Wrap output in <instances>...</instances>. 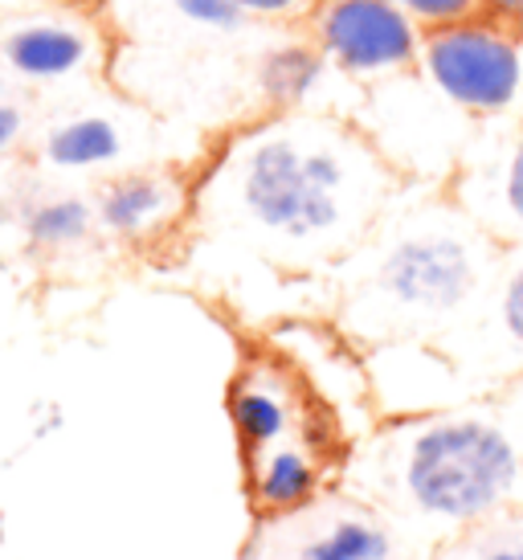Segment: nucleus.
<instances>
[{"label": "nucleus", "mask_w": 523, "mask_h": 560, "mask_svg": "<svg viewBox=\"0 0 523 560\" xmlns=\"http://www.w3.org/2000/svg\"><path fill=\"white\" fill-rule=\"evenodd\" d=\"M393 160L356 127L282 110L233 143L213 185L209 213L266 262H348L397 205Z\"/></svg>", "instance_id": "f257e3e1"}, {"label": "nucleus", "mask_w": 523, "mask_h": 560, "mask_svg": "<svg viewBox=\"0 0 523 560\" xmlns=\"http://www.w3.org/2000/svg\"><path fill=\"white\" fill-rule=\"evenodd\" d=\"M348 491L438 548L483 520L523 508V442L491 397L388 421L364 442Z\"/></svg>", "instance_id": "f03ea898"}, {"label": "nucleus", "mask_w": 523, "mask_h": 560, "mask_svg": "<svg viewBox=\"0 0 523 560\" xmlns=\"http://www.w3.org/2000/svg\"><path fill=\"white\" fill-rule=\"evenodd\" d=\"M503 254L450 192L393 205L348 258L344 319L364 340L450 348L483 312Z\"/></svg>", "instance_id": "7ed1b4c3"}, {"label": "nucleus", "mask_w": 523, "mask_h": 560, "mask_svg": "<svg viewBox=\"0 0 523 560\" xmlns=\"http://www.w3.org/2000/svg\"><path fill=\"white\" fill-rule=\"evenodd\" d=\"M417 74L466 119L491 124L523 115V33L495 16L430 30L421 42Z\"/></svg>", "instance_id": "20e7f679"}, {"label": "nucleus", "mask_w": 523, "mask_h": 560, "mask_svg": "<svg viewBox=\"0 0 523 560\" xmlns=\"http://www.w3.org/2000/svg\"><path fill=\"white\" fill-rule=\"evenodd\" d=\"M237 560H430V548L344 487L324 491L303 512L258 520Z\"/></svg>", "instance_id": "39448f33"}, {"label": "nucleus", "mask_w": 523, "mask_h": 560, "mask_svg": "<svg viewBox=\"0 0 523 560\" xmlns=\"http://www.w3.org/2000/svg\"><path fill=\"white\" fill-rule=\"evenodd\" d=\"M307 37L332 70L356 82H385L417 70L426 30L393 0H324Z\"/></svg>", "instance_id": "423d86ee"}, {"label": "nucleus", "mask_w": 523, "mask_h": 560, "mask_svg": "<svg viewBox=\"0 0 523 560\" xmlns=\"http://www.w3.org/2000/svg\"><path fill=\"white\" fill-rule=\"evenodd\" d=\"M103 58V33L82 4H54L0 16V70L30 86H58L91 74Z\"/></svg>", "instance_id": "0eeeda50"}, {"label": "nucleus", "mask_w": 523, "mask_h": 560, "mask_svg": "<svg viewBox=\"0 0 523 560\" xmlns=\"http://www.w3.org/2000/svg\"><path fill=\"white\" fill-rule=\"evenodd\" d=\"M450 197L499 246H523V115L491 119L487 131L466 143Z\"/></svg>", "instance_id": "6e6552de"}, {"label": "nucleus", "mask_w": 523, "mask_h": 560, "mask_svg": "<svg viewBox=\"0 0 523 560\" xmlns=\"http://www.w3.org/2000/svg\"><path fill=\"white\" fill-rule=\"evenodd\" d=\"M446 352L462 369L491 373V393L523 373V246L503 254L499 279L483 312Z\"/></svg>", "instance_id": "1a4fd4ad"}, {"label": "nucleus", "mask_w": 523, "mask_h": 560, "mask_svg": "<svg viewBox=\"0 0 523 560\" xmlns=\"http://www.w3.org/2000/svg\"><path fill=\"white\" fill-rule=\"evenodd\" d=\"M185 180L168 168H124L111 172L103 185L94 188V209L103 234L119 242H152L176 218L185 213Z\"/></svg>", "instance_id": "9d476101"}, {"label": "nucleus", "mask_w": 523, "mask_h": 560, "mask_svg": "<svg viewBox=\"0 0 523 560\" xmlns=\"http://www.w3.org/2000/svg\"><path fill=\"white\" fill-rule=\"evenodd\" d=\"M324 482L327 458L311 434L287 438L270 451L246 458V495L258 520L303 512L307 503L324 495Z\"/></svg>", "instance_id": "9b49d317"}, {"label": "nucleus", "mask_w": 523, "mask_h": 560, "mask_svg": "<svg viewBox=\"0 0 523 560\" xmlns=\"http://www.w3.org/2000/svg\"><path fill=\"white\" fill-rule=\"evenodd\" d=\"M131 152V131L119 115L82 107L46 124L37 156L54 172H124Z\"/></svg>", "instance_id": "f8f14e48"}, {"label": "nucleus", "mask_w": 523, "mask_h": 560, "mask_svg": "<svg viewBox=\"0 0 523 560\" xmlns=\"http://www.w3.org/2000/svg\"><path fill=\"white\" fill-rule=\"evenodd\" d=\"M230 421L237 430V446L242 458L270 451L287 438H303V413H299V397H294L291 381L278 376L275 369H246L233 381L230 389Z\"/></svg>", "instance_id": "ddd939ff"}, {"label": "nucleus", "mask_w": 523, "mask_h": 560, "mask_svg": "<svg viewBox=\"0 0 523 560\" xmlns=\"http://www.w3.org/2000/svg\"><path fill=\"white\" fill-rule=\"evenodd\" d=\"M16 234L25 237V246L37 254H74V249L91 246L98 237V209L94 197H78V192H33L25 201H16Z\"/></svg>", "instance_id": "4468645a"}, {"label": "nucleus", "mask_w": 523, "mask_h": 560, "mask_svg": "<svg viewBox=\"0 0 523 560\" xmlns=\"http://www.w3.org/2000/svg\"><path fill=\"white\" fill-rule=\"evenodd\" d=\"M324 66L327 58L311 37L303 46H282L275 54H266V62H262V91L270 94V103L278 110L303 107L307 94L315 91L319 74H324Z\"/></svg>", "instance_id": "2eb2a0df"}, {"label": "nucleus", "mask_w": 523, "mask_h": 560, "mask_svg": "<svg viewBox=\"0 0 523 560\" xmlns=\"http://www.w3.org/2000/svg\"><path fill=\"white\" fill-rule=\"evenodd\" d=\"M430 560H523V508L450 536L433 548Z\"/></svg>", "instance_id": "dca6fc26"}, {"label": "nucleus", "mask_w": 523, "mask_h": 560, "mask_svg": "<svg viewBox=\"0 0 523 560\" xmlns=\"http://www.w3.org/2000/svg\"><path fill=\"white\" fill-rule=\"evenodd\" d=\"M393 4L405 9L426 33L470 21V16H483V0H393Z\"/></svg>", "instance_id": "f3484780"}, {"label": "nucleus", "mask_w": 523, "mask_h": 560, "mask_svg": "<svg viewBox=\"0 0 523 560\" xmlns=\"http://www.w3.org/2000/svg\"><path fill=\"white\" fill-rule=\"evenodd\" d=\"M233 4L262 25H307L324 0H233Z\"/></svg>", "instance_id": "a211bd4d"}, {"label": "nucleus", "mask_w": 523, "mask_h": 560, "mask_svg": "<svg viewBox=\"0 0 523 560\" xmlns=\"http://www.w3.org/2000/svg\"><path fill=\"white\" fill-rule=\"evenodd\" d=\"M491 401H495V409L503 413V421L511 425V434L523 442V373L511 376L508 385H499V389L491 393Z\"/></svg>", "instance_id": "6ab92c4d"}, {"label": "nucleus", "mask_w": 523, "mask_h": 560, "mask_svg": "<svg viewBox=\"0 0 523 560\" xmlns=\"http://www.w3.org/2000/svg\"><path fill=\"white\" fill-rule=\"evenodd\" d=\"M25 107H21V98L13 103H0V156H9L16 143L25 140Z\"/></svg>", "instance_id": "aec40b11"}, {"label": "nucleus", "mask_w": 523, "mask_h": 560, "mask_svg": "<svg viewBox=\"0 0 523 560\" xmlns=\"http://www.w3.org/2000/svg\"><path fill=\"white\" fill-rule=\"evenodd\" d=\"M483 16H495L523 33V0H483Z\"/></svg>", "instance_id": "412c9836"}, {"label": "nucleus", "mask_w": 523, "mask_h": 560, "mask_svg": "<svg viewBox=\"0 0 523 560\" xmlns=\"http://www.w3.org/2000/svg\"><path fill=\"white\" fill-rule=\"evenodd\" d=\"M54 4H82V0H0V16L33 13V9H54Z\"/></svg>", "instance_id": "4be33fe9"}]
</instances>
